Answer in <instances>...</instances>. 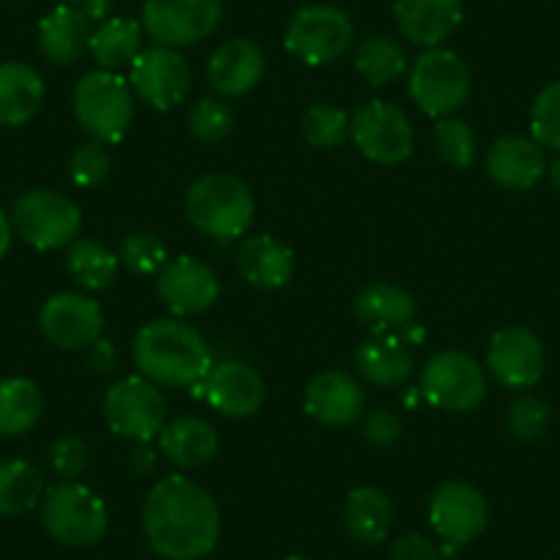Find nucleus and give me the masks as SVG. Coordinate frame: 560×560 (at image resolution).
<instances>
[{
  "label": "nucleus",
  "instance_id": "f257e3e1",
  "mask_svg": "<svg viewBox=\"0 0 560 560\" xmlns=\"http://www.w3.org/2000/svg\"><path fill=\"white\" fill-rule=\"evenodd\" d=\"M220 509L212 494L187 476L160 478L143 503V533L160 558L201 560L220 541Z\"/></svg>",
  "mask_w": 560,
  "mask_h": 560
},
{
  "label": "nucleus",
  "instance_id": "f03ea898",
  "mask_svg": "<svg viewBox=\"0 0 560 560\" xmlns=\"http://www.w3.org/2000/svg\"><path fill=\"white\" fill-rule=\"evenodd\" d=\"M132 363L140 376L165 387H196L212 369V352L192 325L158 319L140 327L132 341Z\"/></svg>",
  "mask_w": 560,
  "mask_h": 560
},
{
  "label": "nucleus",
  "instance_id": "7ed1b4c3",
  "mask_svg": "<svg viewBox=\"0 0 560 560\" xmlns=\"http://www.w3.org/2000/svg\"><path fill=\"white\" fill-rule=\"evenodd\" d=\"M185 212L192 229L218 242L240 240L247 234L256 214L250 187L231 174H207L187 190Z\"/></svg>",
  "mask_w": 560,
  "mask_h": 560
},
{
  "label": "nucleus",
  "instance_id": "20e7f679",
  "mask_svg": "<svg viewBox=\"0 0 560 560\" xmlns=\"http://www.w3.org/2000/svg\"><path fill=\"white\" fill-rule=\"evenodd\" d=\"M72 110L80 127L102 143H118L135 116L132 85L118 72L96 69L74 85Z\"/></svg>",
  "mask_w": 560,
  "mask_h": 560
},
{
  "label": "nucleus",
  "instance_id": "39448f33",
  "mask_svg": "<svg viewBox=\"0 0 560 560\" xmlns=\"http://www.w3.org/2000/svg\"><path fill=\"white\" fill-rule=\"evenodd\" d=\"M42 525L63 547H94L107 533V505L94 489L61 481L45 489Z\"/></svg>",
  "mask_w": 560,
  "mask_h": 560
},
{
  "label": "nucleus",
  "instance_id": "423d86ee",
  "mask_svg": "<svg viewBox=\"0 0 560 560\" xmlns=\"http://www.w3.org/2000/svg\"><path fill=\"white\" fill-rule=\"evenodd\" d=\"M9 218L20 240L42 253L69 247L74 240H80V229H83V214L78 203L50 187L23 192L14 201Z\"/></svg>",
  "mask_w": 560,
  "mask_h": 560
},
{
  "label": "nucleus",
  "instance_id": "0eeeda50",
  "mask_svg": "<svg viewBox=\"0 0 560 560\" xmlns=\"http://www.w3.org/2000/svg\"><path fill=\"white\" fill-rule=\"evenodd\" d=\"M407 89L427 116H456L470 96V69L459 52L448 47H427L409 67Z\"/></svg>",
  "mask_w": 560,
  "mask_h": 560
},
{
  "label": "nucleus",
  "instance_id": "6e6552de",
  "mask_svg": "<svg viewBox=\"0 0 560 560\" xmlns=\"http://www.w3.org/2000/svg\"><path fill=\"white\" fill-rule=\"evenodd\" d=\"M102 412L113 434L132 443H149L152 438H160L168 423V404H165L163 390L140 374L124 376L116 385L107 387Z\"/></svg>",
  "mask_w": 560,
  "mask_h": 560
},
{
  "label": "nucleus",
  "instance_id": "1a4fd4ad",
  "mask_svg": "<svg viewBox=\"0 0 560 560\" xmlns=\"http://www.w3.org/2000/svg\"><path fill=\"white\" fill-rule=\"evenodd\" d=\"M354 39V25L349 14L327 3H311L294 12L289 20L283 45L298 61L308 67H325L338 61Z\"/></svg>",
  "mask_w": 560,
  "mask_h": 560
},
{
  "label": "nucleus",
  "instance_id": "9d476101",
  "mask_svg": "<svg viewBox=\"0 0 560 560\" xmlns=\"http://www.w3.org/2000/svg\"><path fill=\"white\" fill-rule=\"evenodd\" d=\"M420 396L443 412H472L487 398V374L467 352L445 349L420 374Z\"/></svg>",
  "mask_w": 560,
  "mask_h": 560
},
{
  "label": "nucleus",
  "instance_id": "9b49d317",
  "mask_svg": "<svg viewBox=\"0 0 560 560\" xmlns=\"http://www.w3.org/2000/svg\"><path fill=\"white\" fill-rule=\"evenodd\" d=\"M349 135H352L358 152L376 165L404 163L415 147V132L407 113L382 100L360 105L354 110Z\"/></svg>",
  "mask_w": 560,
  "mask_h": 560
},
{
  "label": "nucleus",
  "instance_id": "f8f14e48",
  "mask_svg": "<svg viewBox=\"0 0 560 560\" xmlns=\"http://www.w3.org/2000/svg\"><path fill=\"white\" fill-rule=\"evenodd\" d=\"M223 20V0H147L140 25L158 45L190 47L209 39Z\"/></svg>",
  "mask_w": 560,
  "mask_h": 560
},
{
  "label": "nucleus",
  "instance_id": "ddd939ff",
  "mask_svg": "<svg viewBox=\"0 0 560 560\" xmlns=\"http://www.w3.org/2000/svg\"><path fill=\"white\" fill-rule=\"evenodd\" d=\"M129 85L154 110H171L190 94V67L174 47H143L129 63Z\"/></svg>",
  "mask_w": 560,
  "mask_h": 560
},
{
  "label": "nucleus",
  "instance_id": "4468645a",
  "mask_svg": "<svg viewBox=\"0 0 560 560\" xmlns=\"http://www.w3.org/2000/svg\"><path fill=\"white\" fill-rule=\"evenodd\" d=\"M429 525L443 544L465 547L489 525L487 498L467 481H445L429 498Z\"/></svg>",
  "mask_w": 560,
  "mask_h": 560
},
{
  "label": "nucleus",
  "instance_id": "2eb2a0df",
  "mask_svg": "<svg viewBox=\"0 0 560 560\" xmlns=\"http://www.w3.org/2000/svg\"><path fill=\"white\" fill-rule=\"evenodd\" d=\"M39 330L52 347L78 352L100 341L105 332V314L96 300L78 292H61L42 305Z\"/></svg>",
  "mask_w": 560,
  "mask_h": 560
},
{
  "label": "nucleus",
  "instance_id": "dca6fc26",
  "mask_svg": "<svg viewBox=\"0 0 560 560\" xmlns=\"http://www.w3.org/2000/svg\"><path fill=\"white\" fill-rule=\"evenodd\" d=\"M547 365L541 338L522 325L503 327L489 338L487 369L492 371L500 385L511 390H527L538 385Z\"/></svg>",
  "mask_w": 560,
  "mask_h": 560
},
{
  "label": "nucleus",
  "instance_id": "f3484780",
  "mask_svg": "<svg viewBox=\"0 0 560 560\" xmlns=\"http://www.w3.org/2000/svg\"><path fill=\"white\" fill-rule=\"evenodd\" d=\"M158 294L174 316H198L220 298V280L209 264L192 256L168 258L158 272Z\"/></svg>",
  "mask_w": 560,
  "mask_h": 560
},
{
  "label": "nucleus",
  "instance_id": "a211bd4d",
  "mask_svg": "<svg viewBox=\"0 0 560 560\" xmlns=\"http://www.w3.org/2000/svg\"><path fill=\"white\" fill-rule=\"evenodd\" d=\"M196 387V393L207 398L209 407L225 418H250L264 407V398H267L261 374L242 360L212 363L209 374Z\"/></svg>",
  "mask_w": 560,
  "mask_h": 560
},
{
  "label": "nucleus",
  "instance_id": "6ab92c4d",
  "mask_svg": "<svg viewBox=\"0 0 560 560\" xmlns=\"http://www.w3.org/2000/svg\"><path fill=\"white\" fill-rule=\"evenodd\" d=\"M305 412L316 423L330 429H341L363 418L365 390L347 371H319L305 387Z\"/></svg>",
  "mask_w": 560,
  "mask_h": 560
},
{
  "label": "nucleus",
  "instance_id": "aec40b11",
  "mask_svg": "<svg viewBox=\"0 0 560 560\" xmlns=\"http://www.w3.org/2000/svg\"><path fill=\"white\" fill-rule=\"evenodd\" d=\"M487 174L505 190H533L547 174V154L536 138L503 135L487 152Z\"/></svg>",
  "mask_w": 560,
  "mask_h": 560
},
{
  "label": "nucleus",
  "instance_id": "412c9836",
  "mask_svg": "<svg viewBox=\"0 0 560 560\" xmlns=\"http://www.w3.org/2000/svg\"><path fill=\"white\" fill-rule=\"evenodd\" d=\"M465 18V0H393V20L412 45L440 47Z\"/></svg>",
  "mask_w": 560,
  "mask_h": 560
},
{
  "label": "nucleus",
  "instance_id": "4be33fe9",
  "mask_svg": "<svg viewBox=\"0 0 560 560\" xmlns=\"http://www.w3.org/2000/svg\"><path fill=\"white\" fill-rule=\"evenodd\" d=\"M267 69L264 50L250 39H229L212 52L207 63V80L223 100L242 96L258 85Z\"/></svg>",
  "mask_w": 560,
  "mask_h": 560
},
{
  "label": "nucleus",
  "instance_id": "5701e85b",
  "mask_svg": "<svg viewBox=\"0 0 560 560\" xmlns=\"http://www.w3.org/2000/svg\"><path fill=\"white\" fill-rule=\"evenodd\" d=\"M39 52L56 67H72L91 42V20L72 3H58L39 23Z\"/></svg>",
  "mask_w": 560,
  "mask_h": 560
},
{
  "label": "nucleus",
  "instance_id": "b1692460",
  "mask_svg": "<svg viewBox=\"0 0 560 560\" xmlns=\"http://www.w3.org/2000/svg\"><path fill=\"white\" fill-rule=\"evenodd\" d=\"M236 269L253 289L275 292L292 280L294 253L275 236L258 234L242 242L240 253H236Z\"/></svg>",
  "mask_w": 560,
  "mask_h": 560
},
{
  "label": "nucleus",
  "instance_id": "393cba45",
  "mask_svg": "<svg viewBox=\"0 0 560 560\" xmlns=\"http://www.w3.org/2000/svg\"><path fill=\"white\" fill-rule=\"evenodd\" d=\"M360 376L376 387H401L412 376V352L398 332H376L354 352Z\"/></svg>",
  "mask_w": 560,
  "mask_h": 560
},
{
  "label": "nucleus",
  "instance_id": "a878e982",
  "mask_svg": "<svg viewBox=\"0 0 560 560\" xmlns=\"http://www.w3.org/2000/svg\"><path fill=\"white\" fill-rule=\"evenodd\" d=\"M354 319L371 332H398L407 330L415 322V298L401 287L393 283H371L354 298Z\"/></svg>",
  "mask_w": 560,
  "mask_h": 560
},
{
  "label": "nucleus",
  "instance_id": "bb28decb",
  "mask_svg": "<svg viewBox=\"0 0 560 560\" xmlns=\"http://www.w3.org/2000/svg\"><path fill=\"white\" fill-rule=\"evenodd\" d=\"M160 448L176 467L196 470V467L209 465L218 456L220 438L209 420L196 418V415H182V418L168 420L163 427Z\"/></svg>",
  "mask_w": 560,
  "mask_h": 560
},
{
  "label": "nucleus",
  "instance_id": "cd10ccee",
  "mask_svg": "<svg viewBox=\"0 0 560 560\" xmlns=\"http://www.w3.org/2000/svg\"><path fill=\"white\" fill-rule=\"evenodd\" d=\"M45 102V80L23 61L0 63V124L23 127Z\"/></svg>",
  "mask_w": 560,
  "mask_h": 560
},
{
  "label": "nucleus",
  "instance_id": "c85d7f7f",
  "mask_svg": "<svg viewBox=\"0 0 560 560\" xmlns=\"http://www.w3.org/2000/svg\"><path fill=\"white\" fill-rule=\"evenodd\" d=\"M343 525L358 544L376 547L390 536L393 503L382 489L358 487L349 492L343 505Z\"/></svg>",
  "mask_w": 560,
  "mask_h": 560
},
{
  "label": "nucleus",
  "instance_id": "c756f323",
  "mask_svg": "<svg viewBox=\"0 0 560 560\" xmlns=\"http://www.w3.org/2000/svg\"><path fill=\"white\" fill-rule=\"evenodd\" d=\"M143 50V25L129 18H110L91 31L89 52L107 72L129 67Z\"/></svg>",
  "mask_w": 560,
  "mask_h": 560
},
{
  "label": "nucleus",
  "instance_id": "7c9ffc66",
  "mask_svg": "<svg viewBox=\"0 0 560 560\" xmlns=\"http://www.w3.org/2000/svg\"><path fill=\"white\" fill-rule=\"evenodd\" d=\"M45 396L28 376L0 382V438H23L42 420Z\"/></svg>",
  "mask_w": 560,
  "mask_h": 560
},
{
  "label": "nucleus",
  "instance_id": "2f4dec72",
  "mask_svg": "<svg viewBox=\"0 0 560 560\" xmlns=\"http://www.w3.org/2000/svg\"><path fill=\"white\" fill-rule=\"evenodd\" d=\"M39 467L25 459L0 462V516H23L45 498Z\"/></svg>",
  "mask_w": 560,
  "mask_h": 560
},
{
  "label": "nucleus",
  "instance_id": "473e14b6",
  "mask_svg": "<svg viewBox=\"0 0 560 560\" xmlns=\"http://www.w3.org/2000/svg\"><path fill=\"white\" fill-rule=\"evenodd\" d=\"M118 267H121L118 253H113L102 242L74 240L67 250L69 275L89 292H102V289L113 287Z\"/></svg>",
  "mask_w": 560,
  "mask_h": 560
},
{
  "label": "nucleus",
  "instance_id": "72a5a7b5",
  "mask_svg": "<svg viewBox=\"0 0 560 560\" xmlns=\"http://www.w3.org/2000/svg\"><path fill=\"white\" fill-rule=\"evenodd\" d=\"M354 69L360 78L374 89L393 83L407 72V52L398 42L387 39V36H374L365 39L354 52Z\"/></svg>",
  "mask_w": 560,
  "mask_h": 560
},
{
  "label": "nucleus",
  "instance_id": "f704fd0d",
  "mask_svg": "<svg viewBox=\"0 0 560 560\" xmlns=\"http://www.w3.org/2000/svg\"><path fill=\"white\" fill-rule=\"evenodd\" d=\"M434 152L445 165L456 171H465L476 163L478 140L470 124L459 116L438 118L434 124Z\"/></svg>",
  "mask_w": 560,
  "mask_h": 560
},
{
  "label": "nucleus",
  "instance_id": "c9c22d12",
  "mask_svg": "<svg viewBox=\"0 0 560 560\" xmlns=\"http://www.w3.org/2000/svg\"><path fill=\"white\" fill-rule=\"evenodd\" d=\"M352 116L336 105H311L303 116V138L311 149L330 152L349 138Z\"/></svg>",
  "mask_w": 560,
  "mask_h": 560
},
{
  "label": "nucleus",
  "instance_id": "e433bc0d",
  "mask_svg": "<svg viewBox=\"0 0 560 560\" xmlns=\"http://www.w3.org/2000/svg\"><path fill=\"white\" fill-rule=\"evenodd\" d=\"M234 110L223 96H203L192 105L190 116H187L190 135L201 143H220L234 132Z\"/></svg>",
  "mask_w": 560,
  "mask_h": 560
},
{
  "label": "nucleus",
  "instance_id": "4c0bfd02",
  "mask_svg": "<svg viewBox=\"0 0 560 560\" xmlns=\"http://www.w3.org/2000/svg\"><path fill=\"white\" fill-rule=\"evenodd\" d=\"M118 261L129 269L132 275H158L160 269L168 264V250L163 242L149 231H135V234L124 236L121 247H118Z\"/></svg>",
  "mask_w": 560,
  "mask_h": 560
},
{
  "label": "nucleus",
  "instance_id": "58836bf2",
  "mask_svg": "<svg viewBox=\"0 0 560 560\" xmlns=\"http://www.w3.org/2000/svg\"><path fill=\"white\" fill-rule=\"evenodd\" d=\"M549 415H552V409H549L547 401H541L533 393H522L505 409V427L516 440L530 443V440H538L547 432Z\"/></svg>",
  "mask_w": 560,
  "mask_h": 560
},
{
  "label": "nucleus",
  "instance_id": "ea45409f",
  "mask_svg": "<svg viewBox=\"0 0 560 560\" xmlns=\"http://www.w3.org/2000/svg\"><path fill=\"white\" fill-rule=\"evenodd\" d=\"M530 132L544 149L560 152V80L538 91L530 107Z\"/></svg>",
  "mask_w": 560,
  "mask_h": 560
},
{
  "label": "nucleus",
  "instance_id": "a19ab883",
  "mask_svg": "<svg viewBox=\"0 0 560 560\" xmlns=\"http://www.w3.org/2000/svg\"><path fill=\"white\" fill-rule=\"evenodd\" d=\"M107 174H110V154H107V143L102 140L91 138L69 160V176L78 187L102 185Z\"/></svg>",
  "mask_w": 560,
  "mask_h": 560
},
{
  "label": "nucleus",
  "instance_id": "79ce46f5",
  "mask_svg": "<svg viewBox=\"0 0 560 560\" xmlns=\"http://www.w3.org/2000/svg\"><path fill=\"white\" fill-rule=\"evenodd\" d=\"M50 459L52 472H56L61 481H78L85 470H89V448L80 438L74 434H67V438H58L56 443L50 445Z\"/></svg>",
  "mask_w": 560,
  "mask_h": 560
},
{
  "label": "nucleus",
  "instance_id": "37998d69",
  "mask_svg": "<svg viewBox=\"0 0 560 560\" xmlns=\"http://www.w3.org/2000/svg\"><path fill=\"white\" fill-rule=\"evenodd\" d=\"M363 423H360V434L369 445L374 448H393V445L401 440L404 427L401 420H398L396 412L390 409H374V412L363 415Z\"/></svg>",
  "mask_w": 560,
  "mask_h": 560
},
{
  "label": "nucleus",
  "instance_id": "c03bdc74",
  "mask_svg": "<svg viewBox=\"0 0 560 560\" xmlns=\"http://www.w3.org/2000/svg\"><path fill=\"white\" fill-rule=\"evenodd\" d=\"M390 560H443V549L423 533H407V536L396 538Z\"/></svg>",
  "mask_w": 560,
  "mask_h": 560
},
{
  "label": "nucleus",
  "instance_id": "a18cd8bd",
  "mask_svg": "<svg viewBox=\"0 0 560 560\" xmlns=\"http://www.w3.org/2000/svg\"><path fill=\"white\" fill-rule=\"evenodd\" d=\"M116 363H118V354H116V347H113L110 341L100 338V341L91 343L89 365L96 371V374H110V371L116 369Z\"/></svg>",
  "mask_w": 560,
  "mask_h": 560
},
{
  "label": "nucleus",
  "instance_id": "49530a36",
  "mask_svg": "<svg viewBox=\"0 0 560 560\" xmlns=\"http://www.w3.org/2000/svg\"><path fill=\"white\" fill-rule=\"evenodd\" d=\"M80 9H83V14L91 20V23H105V20H110L113 3L110 0H83Z\"/></svg>",
  "mask_w": 560,
  "mask_h": 560
},
{
  "label": "nucleus",
  "instance_id": "de8ad7c7",
  "mask_svg": "<svg viewBox=\"0 0 560 560\" xmlns=\"http://www.w3.org/2000/svg\"><path fill=\"white\" fill-rule=\"evenodd\" d=\"M132 467L138 472H149L154 467V451L149 448V443H138L132 454Z\"/></svg>",
  "mask_w": 560,
  "mask_h": 560
},
{
  "label": "nucleus",
  "instance_id": "09e8293b",
  "mask_svg": "<svg viewBox=\"0 0 560 560\" xmlns=\"http://www.w3.org/2000/svg\"><path fill=\"white\" fill-rule=\"evenodd\" d=\"M12 236H14L12 218L0 209V261H3V256H7L9 247H12Z\"/></svg>",
  "mask_w": 560,
  "mask_h": 560
},
{
  "label": "nucleus",
  "instance_id": "8fccbe9b",
  "mask_svg": "<svg viewBox=\"0 0 560 560\" xmlns=\"http://www.w3.org/2000/svg\"><path fill=\"white\" fill-rule=\"evenodd\" d=\"M547 174H549V182L555 185V190H560V152L552 163H547Z\"/></svg>",
  "mask_w": 560,
  "mask_h": 560
},
{
  "label": "nucleus",
  "instance_id": "3c124183",
  "mask_svg": "<svg viewBox=\"0 0 560 560\" xmlns=\"http://www.w3.org/2000/svg\"><path fill=\"white\" fill-rule=\"evenodd\" d=\"M283 560H311V558H305V555H289V558H283Z\"/></svg>",
  "mask_w": 560,
  "mask_h": 560
},
{
  "label": "nucleus",
  "instance_id": "603ef678",
  "mask_svg": "<svg viewBox=\"0 0 560 560\" xmlns=\"http://www.w3.org/2000/svg\"><path fill=\"white\" fill-rule=\"evenodd\" d=\"M58 3H72V7H80L83 0H58Z\"/></svg>",
  "mask_w": 560,
  "mask_h": 560
}]
</instances>
